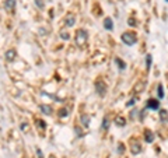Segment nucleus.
<instances>
[{"label": "nucleus", "mask_w": 168, "mask_h": 158, "mask_svg": "<svg viewBox=\"0 0 168 158\" xmlns=\"http://www.w3.org/2000/svg\"><path fill=\"white\" fill-rule=\"evenodd\" d=\"M122 41H123V43H126V45H135L137 42V35H136V32H133V31H128V32H123L122 34Z\"/></svg>", "instance_id": "obj_1"}, {"label": "nucleus", "mask_w": 168, "mask_h": 158, "mask_svg": "<svg viewBox=\"0 0 168 158\" xmlns=\"http://www.w3.org/2000/svg\"><path fill=\"white\" fill-rule=\"evenodd\" d=\"M74 39H76L77 46H83V45L86 43V41H87V31H86V30H83V28H81V30H77Z\"/></svg>", "instance_id": "obj_2"}, {"label": "nucleus", "mask_w": 168, "mask_h": 158, "mask_svg": "<svg viewBox=\"0 0 168 158\" xmlns=\"http://www.w3.org/2000/svg\"><path fill=\"white\" fill-rule=\"evenodd\" d=\"M95 91H97V94L100 95V97H104V95H106L108 87H106V84H105L104 80L98 79L95 81Z\"/></svg>", "instance_id": "obj_3"}, {"label": "nucleus", "mask_w": 168, "mask_h": 158, "mask_svg": "<svg viewBox=\"0 0 168 158\" xmlns=\"http://www.w3.org/2000/svg\"><path fill=\"white\" fill-rule=\"evenodd\" d=\"M153 140H154V133H153L150 129H146V130H144V141L153 143Z\"/></svg>", "instance_id": "obj_4"}, {"label": "nucleus", "mask_w": 168, "mask_h": 158, "mask_svg": "<svg viewBox=\"0 0 168 158\" xmlns=\"http://www.w3.org/2000/svg\"><path fill=\"white\" fill-rule=\"evenodd\" d=\"M147 108H150V109H158L160 108V102L157 101V99H153V98H150L149 101H147Z\"/></svg>", "instance_id": "obj_5"}, {"label": "nucleus", "mask_w": 168, "mask_h": 158, "mask_svg": "<svg viewBox=\"0 0 168 158\" xmlns=\"http://www.w3.org/2000/svg\"><path fill=\"white\" fill-rule=\"evenodd\" d=\"M4 56H6V59H7L8 62H13V60L17 57V52L14 50V49H8Z\"/></svg>", "instance_id": "obj_6"}, {"label": "nucleus", "mask_w": 168, "mask_h": 158, "mask_svg": "<svg viewBox=\"0 0 168 158\" xmlns=\"http://www.w3.org/2000/svg\"><path fill=\"white\" fill-rule=\"evenodd\" d=\"M76 23V17L73 16V14H67L66 18H64V24L67 25V27H73Z\"/></svg>", "instance_id": "obj_7"}, {"label": "nucleus", "mask_w": 168, "mask_h": 158, "mask_svg": "<svg viewBox=\"0 0 168 158\" xmlns=\"http://www.w3.org/2000/svg\"><path fill=\"white\" fill-rule=\"evenodd\" d=\"M104 27L105 30H108V31H112L113 30V24H112V18H109V17H106L104 20Z\"/></svg>", "instance_id": "obj_8"}, {"label": "nucleus", "mask_w": 168, "mask_h": 158, "mask_svg": "<svg viewBox=\"0 0 168 158\" xmlns=\"http://www.w3.org/2000/svg\"><path fill=\"white\" fill-rule=\"evenodd\" d=\"M39 109L42 111V113H45V115H50V113H52V108H50L49 105H45V103L41 105Z\"/></svg>", "instance_id": "obj_9"}, {"label": "nucleus", "mask_w": 168, "mask_h": 158, "mask_svg": "<svg viewBox=\"0 0 168 158\" xmlns=\"http://www.w3.org/2000/svg\"><path fill=\"white\" fill-rule=\"evenodd\" d=\"M140 151H142V146H140V144H137V143H136V144H133V146L130 147V152H132V154H135V155L139 154Z\"/></svg>", "instance_id": "obj_10"}, {"label": "nucleus", "mask_w": 168, "mask_h": 158, "mask_svg": "<svg viewBox=\"0 0 168 158\" xmlns=\"http://www.w3.org/2000/svg\"><path fill=\"white\" fill-rule=\"evenodd\" d=\"M14 6H16V0H6V3H4L6 10H10V11L14 8Z\"/></svg>", "instance_id": "obj_11"}, {"label": "nucleus", "mask_w": 168, "mask_h": 158, "mask_svg": "<svg viewBox=\"0 0 168 158\" xmlns=\"http://www.w3.org/2000/svg\"><path fill=\"white\" fill-rule=\"evenodd\" d=\"M160 119L162 123H168V112L165 111V109H162V111L160 112Z\"/></svg>", "instance_id": "obj_12"}, {"label": "nucleus", "mask_w": 168, "mask_h": 158, "mask_svg": "<svg viewBox=\"0 0 168 158\" xmlns=\"http://www.w3.org/2000/svg\"><path fill=\"white\" fill-rule=\"evenodd\" d=\"M115 123L118 125V126H125L126 125V119L123 118V116H116V119H115Z\"/></svg>", "instance_id": "obj_13"}, {"label": "nucleus", "mask_w": 168, "mask_h": 158, "mask_svg": "<svg viewBox=\"0 0 168 158\" xmlns=\"http://www.w3.org/2000/svg\"><path fill=\"white\" fill-rule=\"evenodd\" d=\"M115 62H116V64H118V66H119V67H120V70H123V69H126V63H125L123 60H120L119 57H116V59H115Z\"/></svg>", "instance_id": "obj_14"}, {"label": "nucleus", "mask_w": 168, "mask_h": 158, "mask_svg": "<svg viewBox=\"0 0 168 158\" xmlns=\"http://www.w3.org/2000/svg\"><path fill=\"white\" fill-rule=\"evenodd\" d=\"M81 122H83V125H84V126H88V123H90V118H88L86 113H84V115H81Z\"/></svg>", "instance_id": "obj_15"}, {"label": "nucleus", "mask_w": 168, "mask_h": 158, "mask_svg": "<svg viewBox=\"0 0 168 158\" xmlns=\"http://www.w3.org/2000/svg\"><path fill=\"white\" fill-rule=\"evenodd\" d=\"M118 152H119V154H123V152H125V146H123V143H118Z\"/></svg>", "instance_id": "obj_16"}, {"label": "nucleus", "mask_w": 168, "mask_h": 158, "mask_svg": "<svg viewBox=\"0 0 168 158\" xmlns=\"http://www.w3.org/2000/svg\"><path fill=\"white\" fill-rule=\"evenodd\" d=\"M128 24L130 25V27H136V25H137V24H136V20H135L133 17H130V18L128 20Z\"/></svg>", "instance_id": "obj_17"}, {"label": "nucleus", "mask_w": 168, "mask_h": 158, "mask_svg": "<svg viewBox=\"0 0 168 158\" xmlns=\"http://www.w3.org/2000/svg\"><path fill=\"white\" fill-rule=\"evenodd\" d=\"M158 97H160V98L164 97V88H162V84H158Z\"/></svg>", "instance_id": "obj_18"}, {"label": "nucleus", "mask_w": 168, "mask_h": 158, "mask_svg": "<svg viewBox=\"0 0 168 158\" xmlns=\"http://www.w3.org/2000/svg\"><path fill=\"white\" fill-rule=\"evenodd\" d=\"M60 38H63L64 41L70 39V37H69V34H67V32H60Z\"/></svg>", "instance_id": "obj_19"}, {"label": "nucleus", "mask_w": 168, "mask_h": 158, "mask_svg": "<svg viewBox=\"0 0 168 158\" xmlns=\"http://www.w3.org/2000/svg\"><path fill=\"white\" fill-rule=\"evenodd\" d=\"M135 103H136V98H132V99H130V101H128V102H126V106H133V105H135Z\"/></svg>", "instance_id": "obj_20"}, {"label": "nucleus", "mask_w": 168, "mask_h": 158, "mask_svg": "<svg viewBox=\"0 0 168 158\" xmlns=\"http://www.w3.org/2000/svg\"><path fill=\"white\" fill-rule=\"evenodd\" d=\"M59 116H63V118L64 116H67V109H64V108L63 109H60V111H59Z\"/></svg>", "instance_id": "obj_21"}, {"label": "nucleus", "mask_w": 168, "mask_h": 158, "mask_svg": "<svg viewBox=\"0 0 168 158\" xmlns=\"http://www.w3.org/2000/svg\"><path fill=\"white\" fill-rule=\"evenodd\" d=\"M108 126H109V120L105 118L104 119V123H102V129H108Z\"/></svg>", "instance_id": "obj_22"}, {"label": "nucleus", "mask_w": 168, "mask_h": 158, "mask_svg": "<svg viewBox=\"0 0 168 158\" xmlns=\"http://www.w3.org/2000/svg\"><path fill=\"white\" fill-rule=\"evenodd\" d=\"M38 126H41V129H45L46 125H45V122H44V120H38Z\"/></svg>", "instance_id": "obj_23"}, {"label": "nucleus", "mask_w": 168, "mask_h": 158, "mask_svg": "<svg viewBox=\"0 0 168 158\" xmlns=\"http://www.w3.org/2000/svg\"><path fill=\"white\" fill-rule=\"evenodd\" d=\"M35 1H37V6H38L39 8H44V7H45V6H44V3H42V0H35Z\"/></svg>", "instance_id": "obj_24"}, {"label": "nucleus", "mask_w": 168, "mask_h": 158, "mask_svg": "<svg viewBox=\"0 0 168 158\" xmlns=\"http://www.w3.org/2000/svg\"><path fill=\"white\" fill-rule=\"evenodd\" d=\"M146 63H147V69H149V67H150V63H151V56H147V62H146Z\"/></svg>", "instance_id": "obj_25"}, {"label": "nucleus", "mask_w": 168, "mask_h": 158, "mask_svg": "<svg viewBox=\"0 0 168 158\" xmlns=\"http://www.w3.org/2000/svg\"><path fill=\"white\" fill-rule=\"evenodd\" d=\"M37 154H38V157L39 158H44V154H42V151L41 150H37Z\"/></svg>", "instance_id": "obj_26"}, {"label": "nucleus", "mask_w": 168, "mask_h": 158, "mask_svg": "<svg viewBox=\"0 0 168 158\" xmlns=\"http://www.w3.org/2000/svg\"><path fill=\"white\" fill-rule=\"evenodd\" d=\"M76 133H77V136H79V137H81V132H80V129H79V127H76Z\"/></svg>", "instance_id": "obj_27"}, {"label": "nucleus", "mask_w": 168, "mask_h": 158, "mask_svg": "<svg viewBox=\"0 0 168 158\" xmlns=\"http://www.w3.org/2000/svg\"><path fill=\"white\" fill-rule=\"evenodd\" d=\"M21 129H23L24 132H27V126H25V123H23V125H21Z\"/></svg>", "instance_id": "obj_28"}, {"label": "nucleus", "mask_w": 168, "mask_h": 158, "mask_svg": "<svg viewBox=\"0 0 168 158\" xmlns=\"http://www.w3.org/2000/svg\"><path fill=\"white\" fill-rule=\"evenodd\" d=\"M49 158H56V157H55V155H50V157H49Z\"/></svg>", "instance_id": "obj_29"}]
</instances>
